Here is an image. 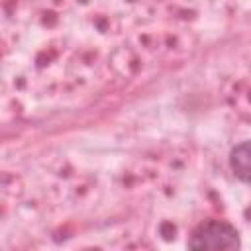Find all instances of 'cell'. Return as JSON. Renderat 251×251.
Instances as JSON below:
<instances>
[{"label":"cell","instance_id":"6da1fadb","mask_svg":"<svg viewBox=\"0 0 251 251\" xmlns=\"http://www.w3.org/2000/svg\"><path fill=\"white\" fill-rule=\"evenodd\" d=\"M241 237L226 220H206L188 235V251H239Z\"/></svg>","mask_w":251,"mask_h":251},{"label":"cell","instance_id":"7a4b0ae2","mask_svg":"<svg viewBox=\"0 0 251 251\" xmlns=\"http://www.w3.org/2000/svg\"><path fill=\"white\" fill-rule=\"evenodd\" d=\"M251 145L249 141H241L237 145L231 147L229 151V169L233 173V176L243 182V184H249V175H251Z\"/></svg>","mask_w":251,"mask_h":251}]
</instances>
